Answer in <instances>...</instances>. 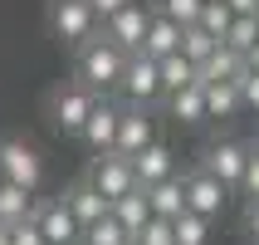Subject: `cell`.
Returning a JSON list of instances; mask_svg holds the SVG:
<instances>
[{"mask_svg": "<svg viewBox=\"0 0 259 245\" xmlns=\"http://www.w3.org/2000/svg\"><path fill=\"white\" fill-rule=\"evenodd\" d=\"M122 69H127V54H122L113 40H103V29L73 54V79L83 88H93L98 98H108V93L122 84Z\"/></svg>", "mask_w": 259, "mask_h": 245, "instance_id": "1", "label": "cell"}, {"mask_svg": "<svg viewBox=\"0 0 259 245\" xmlns=\"http://www.w3.org/2000/svg\"><path fill=\"white\" fill-rule=\"evenodd\" d=\"M44 25H49V40L54 44H64V49L78 54V49L98 34V15L88 10V0H49Z\"/></svg>", "mask_w": 259, "mask_h": 245, "instance_id": "2", "label": "cell"}, {"mask_svg": "<svg viewBox=\"0 0 259 245\" xmlns=\"http://www.w3.org/2000/svg\"><path fill=\"white\" fill-rule=\"evenodd\" d=\"M98 103H103V98L93 93V88H83L78 79H64V84L44 98V113H49V123H54L59 132H73V137H78L83 123H88V113H93Z\"/></svg>", "mask_w": 259, "mask_h": 245, "instance_id": "3", "label": "cell"}, {"mask_svg": "<svg viewBox=\"0 0 259 245\" xmlns=\"http://www.w3.org/2000/svg\"><path fill=\"white\" fill-rule=\"evenodd\" d=\"M0 182H10L20 191H34L44 187V157L39 147L25 143V137H0Z\"/></svg>", "mask_w": 259, "mask_h": 245, "instance_id": "4", "label": "cell"}, {"mask_svg": "<svg viewBox=\"0 0 259 245\" xmlns=\"http://www.w3.org/2000/svg\"><path fill=\"white\" fill-rule=\"evenodd\" d=\"M245 162H249V147L245 143H235V137H215V143H205V152H201V172L215 177L225 191H240Z\"/></svg>", "mask_w": 259, "mask_h": 245, "instance_id": "5", "label": "cell"}, {"mask_svg": "<svg viewBox=\"0 0 259 245\" xmlns=\"http://www.w3.org/2000/svg\"><path fill=\"white\" fill-rule=\"evenodd\" d=\"M117 93L127 98V108H152V103H161V64L147 59V54H127V69H122Z\"/></svg>", "mask_w": 259, "mask_h": 245, "instance_id": "6", "label": "cell"}, {"mask_svg": "<svg viewBox=\"0 0 259 245\" xmlns=\"http://www.w3.org/2000/svg\"><path fill=\"white\" fill-rule=\"evenodd\" d=\"M147 25H152V0H127L113 20H103V40H113L122 54H137L147 40Z\"/></svg>", "mask_w": 259, "mask_h": 245, "instance_id": "7", "label": "cell"}, {"mask_svg": "<svg viewBox=\"0 0 259 245\" xmlns=\"http://www.w3.org/2000/svg\"><path fill=\"white\" fill-rule=\"evenodd\" d=\"M88 187H93L103 201L113 206L117 196H127V191L137 187V177H132V162L122 157V152H103V157H93V167H88Z\"/></svg>", "mask_w": 259, "mask_h": 245, "instance_id": "8", "label": "cell"}, {"mask_svg": "<svg viewBox=\"0 0 259 245\" xmlns=\"http://www.w3.org/2000/svg\"><path fill=\"white\" fill-rule=\"evenodd\" d=\"M181 191H186V211H191V216H201V221H215L220 211H225V201H230V191L220 187L215 177H205L201 167L181 177Z\"/></svg>", "mask_w": 259, "mask_h": 245, "instance_id": "9", "label": "cell"}, {"mask_svg": "<svg viewBox=\"0 0 259 245\" xmlns=\"http://www.w3.org/2000/svg\"><path fill=\"white\" fill-rule=\"evenodd\" d=\"M157 143V118H152V108H122V118H117V147L113 152H122V157H142L147 147Z\"/></svg>", "mask_w": 259, "mask_h": 245, "instance_id": "10", "label": "cell"}, {"mask_svg": "<svg viewBox=\"0 0 259 245\" xmlns=\"http://www.w3.org/2000/svg\"><path fill=\"white\" fill-rule=\"evenodd\" d=\"M34 226H39L44 245H78V221L69 216V206H64V196H49V201H34Z\"/></svg>", "mask_w": 259, "mask_h": 245, "instance_id": "11", "label": "cell"}, {"mask_svg": "<svg viewBox=\"0 0 259 245\" xmlns=\"http://www.w3.org/2000/svg\"><path fill=\"white\" fill-rule=\"evenodd\" d=\"M117 118H122V108H117V103H108V98L88 113L83 132H78V143H83L93 157H103V152H113V147H117Z\"/></svg>", "mask_w": 259, "mask_h": 245, "instance_id": "12", "label": "cell"}, {"mask_svg": "<svg viewBox=\"0 0 259 245\" xmlns=\"http://www.w3.org/2000/svg\"><path fill=\"white\" fill-rule=\"evenodd\" d=\"M132 177H137V187H161V182H171L176 177V152H171V143H152L142 152V157H132Z\"/></svg>", "mask_w": 259, "mask_h": 245, "instance_id": "13", "label": "cell"}, {"mask_svg": "<svg viewBox=\"0 0 259 245\" xmlns=\"http://www.w3.org/2000/svg\"><path fill=\"white\" fill-rule=\"evenodd\" d=\"M64 206H69V216L78 221V231H88V226H98L103 216H113V206L103 201L98 191L88 187V177H78L69 191H64Z\"/></svg>", "mask_w": 259, "mask_h": 245, "instance_id": "14", "label": "cell"}, {"mask_svg": "<svg viewBox=\"0 0 259 245\" xmlns=\"http://www.w3.org/2000/svg\"><path fill=\"white\" fill-rule=\"evenodd\" d=\"M181 34H186L181 25H171L166 15L152 10V25H147V40H142V49H137V54H147V59H157V64H161V59L181 54Z\"/></svg>", "mask_w": 259, "mask_h": 245, "instance_id": "15", "label": "cell"}, {"mask_svg": "<svg viewBox=\"0 0 259 245\" xmlns=\"http://www.w3.org/2000/svg\"><path fill=\"white\" fill-rule=\"evenodd\" d=\"M147 201H152V216L157 221H181L186 216V191H181V177H171V182H161V187H147Z\"/></svg>", "mask_w": 259, "mask_h": 245, "instance_id": "16", "label": "cell"}, {"mask_svg": "<svg viewBox=\"0 0 259 245\" xmlns=\"http://www.w3.org/2000/svg\"><path fill=\"white\" fill-rule=\"evenodd\" d=\"M201 93H205V123H230V118L245 113L235 84H201Z\"/></svg>", "mask_w": 259, "mask_h": 245, "instance_id": "17", "label": "cell"}, {"mask_svg": "<svg viewBox=\"0 0 259 245\" xmlns=\"http://www.w3.org/2000/svg\"><path fill=\"white\" fill-rule=\"evenodd\" d=\"M161 103H166L171 123H181V128H201V123H205V93H201V84L181 88V93H171V98H161Z\"/></svg>", "mask_w": 259, "mask_h": 245, "instance_id": "18", "label": "cell"}, {"mask_svg": "<svg viewBox=\"0 0 259 245\" xmlns=\"http://www.w3.org/2000/svg\"><path fill=\"white\" fill-rule=\"evenodd\" d=\"M113 221H117L127 235H137L147 221H152V201H147V191H142V187H132L127 196H117V201H113Z\"/></svg>", "mask_w": 259, "mask_h": 245, "instance_id": "19", "label": "cell"}, {"mask_svg": "<svg viewBox=\"0 0 259 245\" xmlns=\"http://www.w3.org/2000/svg\"><path fill=\"white\" fill-rule=\"evenodd\" d=\"M29 216H34V196L10 187V182H0V226H20Z\"/></svg>", "mask_w": 259, "mask_h": 245, "instance_id": "20", "label": "cell"}, {"mask_svg": "<svg viewBox=\"0 0 259 245\" xmlns=\"http://www.w3.org/2000/svg\"><path fill=\"white\" fill-rule=\"evenodd\" d=\"M191 84H201V74L191 69L181 54L161 59V98H171V93H181V88H191Z\"/></svg>", "mask_w": 259, "mask_h": 245, "instance_id": "21", "label": "cell"}, {"mask_svg": "<svg viewBox=\"0 0 259 245\" xmlns=\"http://www.w3.org/2000/svg\"><path fill=\"white\" fill-rule=\"evenodd\" d=\"M215 49H220V44L210 40L205 29H186V34H181V59H186V64H191L196 74H201L205 64H210V59H215Z\"/></svg>", "mask_w": 259, "mask_h": 245, "instance_id": "22", "label": "cell"}, {"mask_svg": "<svg viewBox=\"0 0 259 245\" xmlns=\"http://www.w3.org/2000/svg\"><path fill=\"white\" fill-rule=\"evenodd\" d=\"M240 69H245V59H240V54H230V49L220 44V49H215V59H210V64L201 69V84H235V79H240Z\"/></svg>", "mask_w": 259, "mask_h": 245, "instance_id": "23", "label": "cell"}, {"mask_svg": "<svg viewBox=\"0 0 259 245\" xmlns=\"http://www.w3.org/2000/svg\"><path fill=\"white\" fill-rule=\"evenodd\" d=\"M230 25H235V15H230V5L225 0H205V10H201V20H196V29H205L215 44H225V34H230Z\"/></svg>", "mask_w": 259, "mask_h": 245, "instance_id": "24", "label": "cell"}, {"mask_svg": "<svg viewBox=\"0 0 259 245\" xmlns=\"http://www.w3.org/2000/svg\"><path fill=\"white\" fill-rule=\"evenodd\" d=\"M152 10L166 15V20H171V25H181V29H196V20H201V10H205V0H152Z\"/></svg>", "mask_w": 259, "mask_h": 245, "instance_id": "25", "label": "cell"}, {"mask_svg": "<svg viewBox=\"0 0 259 245\" xmlns=\"http://www.w3.org/2000/svg\"><path fill=\"white\" fill-rule=\"evenodd\" d=\"M254 44H259V20H254V15H235L230 34H225V49H230V54H240V59H245L249 49H254Z\"/></svg>", "mask_w": 259, "mask_h": 245, "instance_id": "26", "label": "cell"}, {"mask_svg": "<svg viewBox=\"0 0 259 245\" xmlns=\"http://www.w3.org/2000/svg\"><path fill=\"white\" fill-rule=\"evenodd\" d=\"M127 240H132V235L122 231V226H117L113 216H103L98 226H88V231L78 235V245H127Z\"/></svg>", "mask_w": 259, "mask_h": 245, "instance_id": "27", "label": "cell"}, {"mask_svg": "<svg viewBox=\"0 0 259 245\" xmlns=\"http://www.w3.org/2000/svg\"><path fill=\"white\" fill-rule=\"evenodd\" d=\"M176 245H210V221L186 211V216L176 221Z\"/></svg>", "mask_w": 259, "mask_h": 245, "instance_id": "28", "label": "cell"}, {"mask_svg": "<svg viewBox=\"0 0 259 245\" xmlns=\"http://www.w3.org/2000/svg\"><path fill=\"white\" fill-rule=\"evenodd\" d=\"M132 240H137V245H176V226H171V221H157V216H152L142 231L132 235Z\"/></svg>", "mask_w": 259, "mask_h": 245, "instance_id": "29", "label": "cell"}, {"mask_svg": "<svg viewBox=\"0 0 259 245\" xmlns=\"http://www.w3.org/2000/svg\"><path fill=\"white\" fill-rule=\"evenodd\" d=\"M235 88H240V108H245V113H259V74L240 69V79H235Z\"/></svg>", "mask_w": 259, "mask_h": 245, "instance_id": "30", "label": "cell"}, {"mask_svg": "<svg viewBox=\"0 0 259 245\" xmlns=\"http://www.w3.org/2000/svg\"><path fill=\"white\" fill-rule=\"evenodd\" d=\"M240 196L259 201V147L254 143H249V162H245V177H240Z\"/></svg>", "mask_w": 259, "mask_h": 245, "instance_id": "31", "label": "cell"}, {"mask_svg": "<svg viewBox=\"0 0 259 245\" xmlns=\"http://www.w3.org/2000/svg\"><path fill=\"white\" fill-rule=\"evenodd\" d=\"M10 245H44V235L34 221H20V226H10Z\"/></svg>", "mask_w": 259, "mask_h": 245, "instance_id": "32", "label": "cell"}, {"mask_svg": "<svg viewBox=\"0 0 259 245\" xmlns=\"http://www.w3.org/2000/svg\"><path fill=\"white\" fill-rule=\"evenodd\" d=\"M122 5H127V0H88V10L98 15V25H103V20H113V15L122 10Z\"/></svg>", "mask_w": 259, "mask_h": 245, "instance_id": "33", "label": "cell"}, {"mask_svg": "<svg viewBox=\"0 0 259 245\" xmlns=\"http://www.w3.org/2000/svg\"><path fill=\"white\" fill-rule=\"evenodd\" d=\"M245 231L254 235V245H259V201H245Z\"/></svg>", "mask_w": 259, "mask_h": 245, "instance_id": "34", "label": "cell"}, {"mask_svg": "<svg viewBox=\"0 0 259 245\" xmlns=\"http://www.w3.org/2000/svg\"><path fill=\"white\" fill-rule=\"evenodd\" d=\"M230 15H259V0H225Z\"/></svg>", "mask_w": 259, "mask_h": 245, "instance_id": "35", "label": "cell"}, {"mask_svg": "<svg viewBox=\"0 0 259 245\" xmlns=\"http://www.w3.org/2000/svg\"><path fill=\"white\" fill-rule=\"evenodd\" d=\"M245 69H249V74H259V44H254V49L245 54Z\"/></svg>", "mask_w": 259, "mask_h": 245, "instance_id": "36", "label": "cell"}, {"mask_svg": "<svg viewBox=\"0 0 259 245\" xmlns=\"http://www.w3.org/2000/svg\"><path fill=\"white\" fill-rule=\"evenodd\" d=\"M0 245H10V226H0Z\"/></svg>", "mask_w": 259, "mask_h": 245, "instance_id": "37", "label": "cell"}, {"mask_svg": "<svg viewBox=\"0 0 259 245\" xmlns=\"http://www.w3.org/2000/svg\"><path fill=\"white\" fill-rule=\"evenodd\" d=\"M127 245H137V240H127Z\"/></svg>", "mask_w": 259, "mask_h": 245, "instance_id": "38", "label": "cell"}, {"mask_svg": "<svg viewBox=\"0 0 259 245\" xmlns=\"http://www.w3.org/2000/svg\"><path fill=\"white\" fill-rule=\"evenodd\" d=\"M254 20H259V15H254Z\"/></svg>", "mask_w": 259, "mask_h": 245, "instance_id": "39", "label": "cell"}, {"mask_svg": "<svg viewBox=\"0 0 259 245\" xmlns=\"http://www.w3.org/2000/svg\"><path fill=\"white\" fill-rule=\"evenodd\" d=\"M254 147H259V143H254Z\"/></svg>", "mask_w": 259, "mask_h": 245, "instance_id": "40", "label": "cell"}]
</instances>
